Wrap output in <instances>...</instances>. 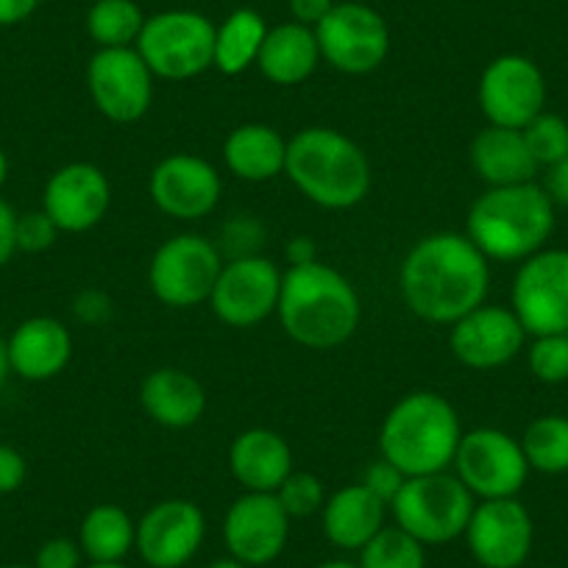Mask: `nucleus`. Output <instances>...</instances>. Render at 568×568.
<instances>
[{
	"label": "nucleus",
	"mask_w": 568,
	"mask_h": 568,
	"mask_svg": "<svg viewBox=\"0 0 568 568\" xmlns=\"http://www.w3.org/2000/svg\"><path fill=\"white\" fill-rule=\"evenodd\" d=\"M521 131L538 168H551L568 156V120L560 118V114L544 109Z\"/></svg>",
	"instance_id": "473e14b6"
},
{
	"label": "nucleus",
	"mask_w": 568,
	"mask_h": 568,
	"mask_svg": "<svg viewBox=\"0 0 568 568\" xmlns=\"http://www.w3.org/2000/svg\"><path fill=\"white\" fill-rule=\"evenodd\" d=\"M398 291L415 318L452 326L485 304L490 262L463 232L426 234L402 260Z\"/></svg>",
	"instance_id": "f257e3e1"
},
{
	"label": "nucleus",
	"mask_w": 568,
	"mask_h": 568,
	"mask_svg": "<svg viewBox=\"0 0 568 568\" xmlns=\"http://www.w3.org/2000/svg\"><path fill=\"white\" fill-rule=\"evenodd\" d=\"M404 479H407V477H404V474L398 471L396 466H390L385 457H379V460H374V463H368V466H365L363 479H359V483H363L365 488L371 490V494L379 496V499L385 501L387 507H390V501L396 499V494L402 490Z\"/></svg>",
	"instance_id": "ea45409f"
},
{
	"label": "nucleus",
	"mask_w": 568,
	"mask_h": 568,
	"mask_svg": "<svg viewBox=\"0 0 568 568\" xmlns=\"http://www.w3.org/2000/svg\"><path fill=\"white\" fill-rule=\"evenodd\" d=\"M73 318L84 326H103L112 321L114 315V302L106 291H98V287H84L73 296Z\"/></svg>",
	"instance_id": "4c0bfd02"
},
{
	"label": "nucleus",
	"mask_w": 568,
	"mask_h": 568,
	"mask_svg": "<svg viewBox=\"0 0 568 568\" xmlns=\"http://www.w3.org/2000/svg\"><path fill=\"white\" fill-rule=\"evenodd\" d=\"M287 140L267 123H243L223 140V165L234 179L248 184H265L284 176Z\"/></svg>",
	"instance_id": "a878e982"
},
{
	"label": "nucleus",
	"mask_w": 568,
	"mask_h": 568,
	"mask_svg": "<svg viewBox=\"0 0 568 568\" xmlns=\"http://www.w3.org/2000/svg\"><path fill=\"white\" fill-rule=\"evenodd\" d=\"M477 103L488 125L524 129L546 109L544 73L521 53L496 57L479 75Z\"/></svg>",
	"instance_id": "4468645a"
},
{
	"label": "nucleus",
	"mask_w": 568,
	"mask_h": 568,
	"mask_svg": "<svg viewBox=\"0 0 568 568\" xmlns=\"http://www.w3.org/2000/svg\"><path fill=\"white\" fill-rule=\"evenodd\" d=\"M293 471V449L276 429L251 426L229 446V474L251 494H276Z\"/></svg>",
	"instance_id": "4be33fe9"
},
{
	"label": "nucleus",
	"mask_w": 568,
	"mask_h": 568,
	"mask_svg": "<svg viewBox=\"0 0 568 568\" xmlns=\"http://www.w3.org/2000/svg\"><path fill=\"white\" fill-rule=\"evenodd\" d=\"M471 171L477 173L485 187H513L529 184L538 176V162L529 154L521 129H501L488 125L471 140L468 149Z\"/></svg>",
	"instance_id": "393cba45"
},
{
	"label": "nucleus",
	"mask_w": 568,
	"mask_h": 568,
	"mask_svg": "<svg viewBox=\"0 0 568 568\" xmlns=\"http://www.w3.org/2000/svg\"><path fill=\"white\" fill-rule=\"evenodd\" d=\"M206 540V516L190 499H162L136 521L134 551L149 568H184Z\"/></svg>",
	"instance_id": "dca6fc26"
},
{
	"label": "nucleus",
	"mask_w": 568,
	"mask_h": 568,
	"mask_svg": "<svg viewBox=\"0 0 568 568\" xmlns=\"http://www.w3.org/2000/svg\"><path fill=\"white\" fill-rule=\"evenodd\" d=\"M267 23L254 9H237L215 31V59L212 68L223 75H240L256 68Z\"/></svg>",
	"instance_id": "c85d7f7f"
},
{
	"label": "nucleus",
	"mask_w": 568,
	"mask_h": 568,
	"mask_svg": "<svg viewBox=\"0 0 568 568\" xmlns=\"http://www.w3.org/2000/svg\"><path fill=\"white\" fill-rule=\"evenodd\" d=\"M59 229L45 210H31L18 215V251L23 254H42V251L53 248L59 240Z\"/></svg>",
	"instance_id": "e433bc0d"
},
{
	"label": "nucleus",
	"mask_w": 568,
	"mask_h": 568,
	"mask_svg": "<svg viewBox=\"0 0 568 568\" xmlns=\"http://www.w3.org/2000/svg\"><path fill=\"white\" fill-rule=\"evenodd\" d=\"M40 9V0H0V29L20 26Z\"/></svg>",
	"instance_id": "a18cd8bd"
},
{
	"label": "nucleus",
	"mask_w": 568,
	"mask_h": 568,
	"mask_svg": "<svg viewBox=\"0 0 568 568\" xmlns=\"http://www.w3.org/2000/svg\"><path fill=\"white\" fill-rule=\"evenodd\" d=\"M154 73L136 48H98L87 64V92L109 123L131 125L154 106Z\"/></svg>",
	"instance_id": "9b49d317"
},
{
	"label": "nucleus",
	"mask_w": 568,
	"mask_h": 568,
	"mask_svg": "<svg viewBox=\"0 0 568 568\" xmlns=\"http://www.w3.org/2000/svg\"><path fill=\"white\" fill-rule=\"evenodd\" d=\"M284 260H287V267L310 265V262L318 260V243L307 234H298V237L284 245Z\"/></svg>",
	"instance_id": "49530a36"
},
{
	"label": "nucleus",
	"mask_w": 568,
	"mask_h": 568,
	"mask_svg": "<svg viewBox=\"0 0 568 568\" xmlns=\"http://www.w3.org/2000/svg\"><path fill=\"white\" fill-rule=\"evenodd\" d=\"M149 195L156 210L173 221H204L221 204L223 179L204 156L171 154L151 171Z\"/></svg>",
	"instance_id": "a211bd4d"
},
{
	"label": "nucleus",
	"mask_w": 568,
	"mask_h": 568,
	"mask_svg": "<svg viewBox=\"0 0 568 568\" xmlns=\"http://www.w3.org/2000/svg\"><path fill=\"white\" fill-rule=\"evenodd\" d=\"M223 271V256L204 234L184 232L168 237L149 265V287L171 310H193L210 302Z\"/></svg>",
	"instance_id": "6e6552de"
},
{
	"label": "nucleus",
	"mask_w": 568,
	"mask_h": 568,
	"mask_svg": "<svg viewBox=\"0 0 568 568\" xmlns=\"http://www.w3.org/2000/svg\"><path fill=\"white\" fill-rule=\"evenodd\" d=\"M321 59L315 29L302 23H282L267 29L256 70L276 87H298L318 70Z\"/></svg>",
	"instance_id": "bb28decb"
},
{
	"label": "nucleus",
	"mask_w": 568,
	"mask_h": 568,
	"mask_svg": "<svg viewBox=\"0 0 568 568\" xmlns=\"http://www.w3.org/2000/svg\"><path fill=\"white\" fill-rule=\"evenodd\" d=\"M206 568H248V566H245V562H240V560H234V557H221V560L210 562Z\"/></svg>",
	"instance_id": "8fccbe9b"
},
{
	"label": "nucleus",
	"mask_w": 568,
	"mask_h": 568,
	"mask_svg": "<svg viewBox=\"0 0 568 568\" xmlns=\"http://www.w3.org/2000/svg\"><path fill=\"white\" fill-rule=\"evenodd\" d=\"M321 59L337 73L368 75L390 53V31L385 18L365 3H335L315 26Z\"/></svg>",
	"instance_id": "f8f14e48"
},
{
	"label": "nucleus",
	"mask_w": 568,
	"mask_h": 568,
	"mask_svg": "<svg viewBox=\"0 0 568 568\" xmlns=\"http://www.w3.org/2000/svg\"><path fill=\"white\" fill-rule=\"evenodd\" d=\"M79 546L87 562H123L134 551L136 521L120 505H95L79 524Z\"/></svg>",
	"instance_id": "cd10ccee"
},
{
	"label": "nucleus",
	"mask_w": 568,
	"mask_h": 568,
	"mask_svg": "<svg viewBox=\"0 0 568 568\" xmlns=\"http://www.w3.org/2000/svg\"><path fill=\"white\" fill-rule=\"evenodd\" d=\"M291 521L293 518L278 505L276 494L245 490L223 516V544L229 557L245 562L248 568L271 566L287 549Z\"/></svg>",
	"instance_id": "f3484780"
},
{
	"label": "nucleus",
	"mask_w": 568,
	"mask_h": 568,
	"mask_svg": "<svg viewBox=\"0 0 568 568\" xmlns=\"http://www.w3.org/2000/svg\"><path fill=\"white\" fill-rule=\"evenodd\" d=\"M527 337V329L510 307L485 302L449 326V352L466 368L496 371L524 352Z\"/></svg>",
	"instance_id": "6ab92c4d"
},
{
	"label": "nucleus",
	"mask_w": 568,
	"mask_h": 568,
	"mask_svg": "<svg viewBox=\"0 0 568 568\" xmlns=\"http://www.w3.org/2000/svg\"><path fill=\"white\" fill-rule=\"evenodd\" d=\"M18 254V212L0 199V267H7Z\"/></svg>",
	"instance_id": "79ce46f5"
},
{
	"label": "nucleus",
	"mask_w": 568,
	"mask_h": 568,
	"mask_svg": "<svg viewBox=\"0 0 568 568\" xmlns=\"http://www.w3.org/2000/svg\"><path fill=\"white\" fill-rule=\"evenodd\" d=\"M282 276V267L265 254L226 260L206 304L221 324L232 329H254L276 315Z\"/></svg>",
	"instance_id": "ddd939ff"
},
{
	"label": "nucleus",
	"mask_w": 568,
	"mask_h": 568,
	"mask_svg": "<svg viewBox=\"0 0 568 568\" xmlns=\"http://www.w3.org/2000/svg\"><path fill=\"white\" fill-rule=\"evenodd\" d=\"M9 374H12V368H9V354H7V341L0 337V387L7 385Z\"/></svg>",
	"instance_id": "de8ad7c7"
},
{
	"label": "nucleus",
	"mask_w": 568,
	"mask_h": 568,
	"mask_svg": "<svg viewBox=\"0 0 568 568\" xmlns=\"http://www.w3.org/2000/svg\"><path fill=\"white\" fill-rule=\"evenodd\" d=\"M463 440L455 404L438 390H413L398 398L379 426V457L404 477L449 471Z\"/></svg>",
	"instance_id": "20e7f679"
},
{
	"label": "nucleus",
	"mask_w": 568,
	"mask_h": 568,
	"mask_svg": "<svg viewBox=\"0 0 568 568\" xmlns=\"http://www.w3.org/2000/svg\"><path fill=\"white\" fill-rule=\"evenodd\" d=\"M0 568H37V566L34 562H31V566L29 562H7V566H0Z\"/></svg>",
	"instance_id": "864d4df0"
},
{
	"label": "nucleus",
	"mask_w": 568,
	"mask_h": 568,
	"mask_svg": "<svg viewBox=\"0 0 568 568\" xmlns=\"http://www.w3.org/2000/svg\"><path fill=\"white\" fill-rule=\"evenodd\" d=\"M510 310L529 337L568 332V248H540L513 276Z\"/></svg>",
	"instance_id": "9d476101"
},
{
	"label": "nucleus",
	"mask_w": 568,
	"mask_h": 568,
	"mask_svg": "<svg viewBox=\"0 0 568 568\" xmlns=\"http://www.w3.org/2000/svg\"><path fill=\"white\" fill-rule=\"evenodd\" d=\"M546 195L551 199L555 206H568V156L560 160L557 165L546 168V182H544Z\"/></svg>",
	"instance_id": "c03bdc74"
},
{
	"label": "nucleus",
	"mask_w": 568,
	"mask_h": 568,
	"mask_svg": "<svg viewBox=\"0 0 568 568\" xmlns=\"http://www.w3.org/2000/svg\"><path fill=\"white\" fill-rule=\"evenodd\" d=\"M276 318L293 343L310 352H332L354 337L363 304L352 278L315 260L284 267Z\"/></svg>",
	"instance_id": "f03ea898"
},
{
	"label": "nucleus",
	"mask_w": 568,
	"mask_h": 568,
	"mask_svg": "<svg viewBox=\"0 0 568 568\" xmlns=\"http://www.w3.org/2000/svg\"><path fill=\"white\" fill-rule=\"evenodd\" d=\"M477 499L455 471L407 477L390 501L393 524L424 546H446L463 538Z\"/></svg>",
	"instance_id": "423d86ee"
},
{
	"label": "nucleus",
	"mask_w": 568,
	"mask_h": 568,
	"mask_svg": "<svg viewBox=\"0 0 568 568\" xmlns=\"http://www.w3.org/2000/svg\"><path fill=\"white\" fill-rule=\"evenodd\" d=\"M145 20L134 0H95L87 12V34L98 48H134Z\"/></svg>",
	"instance_id": "c756f323"
},
{
	"label": "nucleus",
	"mask_w": 568,
	"mask_h": 568,
	"mask_svg": "<svg viewBox=\"0 0 568 568\" xmlns=\"http://www.w3.org/2000/svg\"><path fill=\"white\" fill-rule=\"evenodd\" d=\"M521 449L529 471L566 474L568 471V418L566 415H540L529 420L521 435Z\"/></svg>",
	"instance_id": "7c9ffc66"
},
{
	"label": "nucleus",
	"mask_w": 568,
	"mask_h": 568,
	"mask_svg": "<svg viewBox=\"0 0 568 568\" xmlns=\"http://www.w3.org/2000/svg\"><path fill=\"white\" fill-rule=\"evenodd\" d=\"M140 407L156 426L190 429L206 413V390L190 371L154 368L140 382Z\"/></svg>",
	"instance_id": "5701e85b"
},
{
	"label": "nucleus",
	"mask_w": 568,
	"mask_h": 568,
	"mask_svg": "<svg viewBox=\"0 0 568 568\" xmlns=\"http://www.w3.org/2000/svg\"><path fill=\"white\" fill-rule=\"evenodd\" d=\"M452 471L477 501L513 499L527 485L529 463L521 440L496 426H477L463 433Z\"/></svg>",
	"instance_id": "1a4fd4ad"
},
{
	"label": "nucleus",
	"mask_w": 568,
	"mask_h": 568,
	"mask_svg": "<svg viewBox=\"0 0 568 568\" xmlns=\"http://www.w3.org/2000/svg\"><path fill=\"white\" fill-rule=\"evenodd\" d=\"M315 568H359V566L352 560H326V562H318Z\"/></svg>",
	"instance_id": "3c124183"
},
{
	"label": "nucleus",
	"mask_w": 568,
	"mask_h": 568,
	"mask_svg": "<svg viewBox=\"0 0 568 568\" xmlns=\"http://www.w3.org/2000/svg\"><path fill=\"white\" fill-rule=\"evenodd\" d=\"M29 477V463L14 446H0V496H9L23 488Z\"/></svg>",
	"instance_id": "a19ab883"
},
{
	"label": "nucleus",
	"mask_w": 568,
	"mask_h": 568,
	"mask_svg": "<svg viewBox=\"0 0 568 568\" xmlns=\"http://www.w3.org/2000/svg\"><path fill=\"white\" fill-rule=\"evenodd\" d=\"M215 245L223 262L256 256L262 254V245H265V226L251 215H234L232 221L223 223L221 240Z\"/></svg>",
	"instance_id": "c9c22d12"
},
{
	"label": "nucleus",
	"mask_w": 568,
	"mask_h": 568,
	"mask_svg": "<svg viewBox=\"0 0 568 568\" xmlns=\"http://www.w3.org/2000/svg\"><path fill=\"white\" fill-rule=\"evenodd\" d=\"M284 176L315 206L343 212L368 199L374 168L348 134L329 125H307L287 140Z\"/></svg>",
	"instance_id": "7ed1b4c3"
},
{
	"label": "nucleus",
	"mask_w": 568,
	"mask_h": 568,
	"mask_svg": "<svg viewBox=\"0 0 568 568\" xmlns=\"http://www.w3.org/2000/svg\"><path fill=\"white\" fill-rule=\"evenodd\" d=\"M7 182H9V156L7 151L0 149V190L7 187Z\"/></svg>",
	"instance_id": "09e8293b"
},
{
	"label": "nucleus",
	"mask_w": 568,
	"mask_h": 568,
	"mask_svg": "<svg viewBox=\"0 0 568 568\" xmlns=\"http://www.w3.org/2000/svg\"><path fill=\"white\" fill-rule=\"evenodd\" d=\"M529 374L544 385L568 382V332L566 335L532 337L527 348Z\"/></svg>",
	"instance_id": "f704fd0d"
},
{
	"label": "nucleus",
	"mask_w": 568,
	"mask_h": 568,
	"mask_svg": "<svg viewBox=\"0 0 568 568\" xmlns=\"http://www.w3.org/2000/svg\"><path fill=\"white\" fill-rule=\"evenodd\" d=\"M9 368L26 382H51L73 359V335L53 315H34L7 337Z\"/></svg>",
	"instance_id": "412c9836"
},
{
	"label": "nucleus",
	"mask_w": 568,
	"mask_h": 568,
	"mask_svg": "<svg viewBox=\"0 0 568 568\" xmlns=\"http://www.w3.org/2000/svg\"><path fill=\"white\" fill-rule=\"evenodd\" d=\"M463 538L479 568H521L532 555L535 524L518 496L488 499L474 505Z\"/></svg>",
	"instance_id": "2eb2a0df"
},
{
	"label": "nucleus",
	"mask_w": 568,
	"mask_h": 568,
	"mask_svg": "<svg viewBox=\"0 0 568 568\" xmlns=\"http://www.w3.org/2000/svg\"><path fill=\"white\" fill-rule=\"evenodd\" d=\"M555 232V204L540 184L488 187L466 215V237L488 262H524L546 248Z\"/></svg>",
	"instance_id": "39448f33"
},
{
	"label": "nucleus",
	"mask_w": 568,
	"mask_h": 568,
	"mask_svg": "<svg viewBox=\"0 0 568 568\" xmlns=\"http://www.w3.org/2000/svg\"><path fill=\"white\" fill-rule=\"evenodd\" d=\"M87 557L81 551L79 540L75 538H48L45 544H40L34 555V566L37 568H84Z\"/></svg>",
	"instance_id": "58836bf2"
},
{
	"label": "nucleus",
	"mask_w": 568,
	"mask_h": 568,
	"mask_svg": "<svg viewBox=\"0 0 568 568\" xmlns=\"http://www.w3.org/2000/svg\"><path fill=\"white\" fill-rule=\"evenodd\" d=\"M390 507L371 494L363 483L343 485L326 496L321 510V529L332 546L343 551H359L382 527Z\"/></svg>",
	"instance_id": "b1692460"
},
{
	"label": "nucleus",
	"mask_w": 568,
	"mask_h": 568,
	"mask_svg": "<svg viewBox=\"0 0 568 568\" xmlns=\"http://www.w3.org/2000/svg\"><path fill=\"white\" fill-rule=\"evenodd\" d=\"M287 7H291L293 23H302L307 26V29H315V26L332 12L335 0H287Z\"/></svg>",
	"instance_id": "37998d69"
},
{
	"label": "nucleus",
	"mask_w": 568,
	"mask_h": 568,
	"mask_svg": "<svg viewBox=\"0 0 568 568\" xmlns=\"http://www.w3.org/2000/svg\"><path fill=\"white\" fill-rule=\"evenodd\" d=\"M112 206V182L92 162H68L48 176L42 210L62 234H84L103 223Z\"/></svg>",
	"instance_id": "aec40b11"
},
{
	"label": "nucleus",
	"mask_w": 568,
	"mask_h": 568,
	"mask_svg": "<svg viewBox=\"0 0 568 568\" xmlns=\"http://www.w3.org/2000/svg\"><path fill=\"white\" fill-rule=\"evenodd\" d=\"M357 555L359 568H426V546L396 524H385Z\"/></svg>",
	"instance_id": "2f4dec72"
},
{
	"label": "nucleus",
	"mask_w": 568,
	"mask_h": 568,
	"mask_svg": "<svg viewBox=\"0 0 568 568\" xmlns=\"http://www.w3.org/2000/svg\"><path fill=\"white\" fill-rule=\"evenodd\" d=\"M84 568H129L125 562H87Z\"/></svg>",
	"instance_id": "603ef678"
},
{
	"label": "nucleus",
	"mask_w": 568,
	"mask_h": 568,
	"mask_svg": "<svg viewBox=\"0 0 568 568\" xmlns=\"http://www.w3.org/2000/svg\"><path fill=\"white\" fill-rule=\"evenodd\" d=\"M326 496L329 494H326L321 477H315L310 471H293L276 490L278 505L284 507V513L291 518L321 516V510L326 505Z\"/></svg>",
	"instance_id": "72a5a7b5"
},
{
	"label": "nucleus",
	"mask_w": 568,
	"mask_h": 568,
	"mask_svg": "<svg viewBox=\"0 0 568 568\" xmlns=\"http://www.w3.org/2000/svg\"><path fill=\"white\" fill-rule=\"evenodd\" d=\"M215 31L217 26L206 14L171 9L145 20L134 48L154 79L190 81L212 68Z\"/></svg>",
	"instance_id": "0eeeda50"
}]
</instances>
